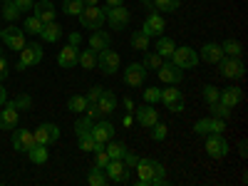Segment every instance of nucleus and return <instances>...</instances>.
Instances as JSON below:
<instances>
[{
  "mask_svg": "<svg viewBox=\"0 0 248 186\" xmlns=\"http://www.w3.org/2000/svg\"><path fill=\"white\" fill-rule=\"evenodd\" d=\"M40 62H43V45L32 40V43H25L23 50H20V60H17L15 70H17V72H23V70H28V67L40 65Z\"/></svg>",
  "mask_w": 248,
  "mask_h": 186,
  "instance_id": "f257e3e1",
  "label": "nucleus"
},
{
  "mask_svg": "<svg viewBox=\"0 0 248 186\" xmlns=\"http://www.w3.org/2000/svg\"><path fill=\"white\" fill-rule=\"evenodd\" d=\"M171 62L176 67H181V70H194L199 65V52L194 47H189V45H181V47L176 45V50L171 55Z\"/></svg>",
  "mask_w": 248,
  "mask_h": 186,
  "instance_id": "f03ea898",
  "label": "nucleus"
},
{
  "mask_svg": "<svg viewBox=\"0 0 248 186\" xmlns=\"http://www.w3.org/2000/svg\"><path fill=\"white\" fill-rule=\"evenodd\" d=\"M82 28H90V30H97L105 25V8H97V5H85L82 13L77 15Z\"/></svg>",
  "mask_w": 248,
  "mask_h": 186,
  "instance_id": "7ed1b4c3",
  "label": "nucleus"
},
{
  "mask_svg": "<svg viewBox=\"0 0 248 186\" xmlns=\"http://www.w3.org/2000/svg\"><path fill=\"white\" fill-rule=\"evenodd\" d=\"M218 72H221L223 77H229V79H241V77L246 75V65H243L241 57L223 55L221 62H218Z\"/></svg>",
  "mask_w": 248,
  "mask_h": 186,
  "instance_id": "20e7f679",
  "label": "nucleus"
},
{
  "mask_svg": "<svg viewBox=\"0 0 248 186\" xmlns=\"http://www.w3.org/2000/svg\"><path fill=\"white\" fill-rule=\"evenodd\" d=\"M129 10L122 8V5H114V8H105V20L109 23V28H114L117 32L127 30L129 28Z\"/></svg>",
  "mask_w": 248,
  "mask_h": 186,
  "instance_id": "39448f33",
  "label": "nucleus"
},
{
  "mask_svg": "<svg viewBox=\"0 0 248 186\" xmlns=\"http://www.w3.org/2000/svg\"><path fill=\"white\" fill-rule=\"evenodd\" d=\"M206 154L209 156H214V159H223L226 154L231 152V144L226 141L221 134H206Z\"/></svg>",
  "mask_w": 248,
  "mask_h": 186,
  "instance_id": "423d86ee",
  "label": "nucleus"
},
{
  "mask_svg": "<svg viewBox=\"0 0 248 186\" xmlns=\"http://www.w3.org/2000/svg\"><path fill=\"white\" fill-rule=\"evenodd\" d=\"M119 65H122V60H119V55L114 50L107 47V50L97 52V67H99L102 75H114L119 70Z\"/></svg>",
  "mask_w": 248,
  "mask_h": 186,
  "instance_id": "0eeeda50",
  "label": "nucleus"
},
{
  "mask_svg": "<svg viewBox=\"0 0 248 186\" xmlns=\"http://www.w3.org/2000/svg\"><path fill=\"white\" fill-rule=\"evenodd\" d=\"M226 132V119H218V117H206V119H199L194 124V134H223Z\"/></svg>",
  "mask_w": 248,
  "mask_h": 186,
  "instance_id": "6e6552de",
  "label": "nucleus"
},
{
  "mask_svg": "<svg viewBox=\"0 0 248 186\" xmlns=\"http://www.w3.org/2000/svg\"><path fill=\"white\" fill-rule=\"evenodd\" d=\"M5 43V47H10L13 52H20L25 45V30L23 28H15V23H10V28L3 30V37H0Z\"/></svg>",
  "mask_w": 248,
  "mask_h": 186,
  "instance_id": "1a4fd4ad",
  "label": "nucleus"
},
{
  "mask_svg": "<svg viewBox=\"0 0 248 186\" xmlns=\"http://www.w3.org/2000/svg\"><path fill=\"white\" fill-rule=\"evenodd\" d=\"M57 139H60V127L52 124V122H43L35 129V141L43 144V147H50V144H55Z\"/></svg>",
  "mask_w": 248,
  "mask_h": 186,
  "instance_id": "9d476101",
  "label": "nucleus"
},
{
  "mask_svg": "<svg viewBox=\"0 0 248 186\" xmlns=\"http://www.w3.org/2000/svg\"><path fill=\"white\" fill-rule=\"evenodd\" d=\"M35 144H37V141H35V134H32L30 129H23V127L13 129V147H15V152L28 154Z\"/></svg>",
  "mask_w": 248,
  "mask_h": 186,
  "instance_id": "9b49d317",
  "label": "nucleus"
},
{
  "mask_svg": "<svg viewBox=\"0 0 248 186\" xmlns=\"http://www.w3.org/2000/svg\"><path fill=\"white\" fill-rule=\"evenodd\" d=\"M105 171H107V179H109V181L127 184V181H129V171H132V169H127V164H124L122 159H109V164L105 167Z\"/></svg>",
  "mask_w": 248,
  "mask_h": 186,
  "instance_id": "f8f14e48",
  "label": "nucleus"
},
{
  "mask_svg": "<svg viewBox=\"0 0 248 186\" xmlns=\"http://www.w3.org/2000/svg\"><path fill=\"white\" fill-rule=\"evenodd\" d=\"M156 75H159V79L164 82V85H179L181 77H184V70L176 67L174 62L169 60V62H161V67L156 70Z\"/></svg>",
  "mask_w": 248,
  "mask_h": 186,
  "instance_id": "ddd939ff",
  "label": "nucleus"
},
{
  "mask_svg": "<svg viewBox=\"0 0 248 186\" xmlns=\"http://www.w3.org/2000/svg\"><path fill=\"white\" fill-rule=\"evenodd\" d=\"M161 102H164V107H169V112H184V94L174 85L161 90Z\"/></svg>",
  "mask_w": 248,
  "mask_h": 186,
  "instance_id": "4468645a",
  "label": "nucleus"
},
{
  "mask_svg": "<svg viewBox=\"0 0 248 186\" xmlns=\"http://www.w3.org/2000/svg\"><path fill=\"white\" fill-rule=\"evenodd\" d=\"M144 79H147V70H144L141 62H132L129 67H124V82H127V87H141Z\"/></svg>",
  "mask_w": 248,
  "mask_h": 186,
  "instance_id": "2eb2a0df",
  "label": "nucleus"
},
{
  "mask_svg": "<svg viewBox=\"0 0 248 186\" xmlns=\"http://www.w3.org/2000/svg\"><path fill=\"white\" fill-rule=\"evenodd\" d=\"M164 30H167V20H164L161 13H156V10L149 13V17L144 20V25H141V32L149 35V37H152V35L159 37V35H164Z\"/></svg>",
  "mask_w": 248,
  "mask_h": 186,
  "instance_id": "dca6fc26",
  "label": "nucleus"
},
{
  "mask_svg": "<svg viewBox=\"0 0 248 186\" xmlns=\"http://www.w3.org/2000/svg\"><path fill=\"white\" fill-rule=\"evenodd\" d=\"M92 137H94L97 144H107L109 139H114V124L107 122L105 117L97 119V122H94V127H92Z\"/></svg>",
  "mask_w": 248,
  "mask_h": 186,
  "instance_id": "f3484780",
  "label": "nucleus"
},
{
  "mask_svg": "<svg viewBox=\"0 0 248 186\" xmlns=\"http://www.w3.org/2000/svg\"><path fill=\"white\" fill-rule=\"evenodd\" d=\"M17 124H20V112L13 107V102H8V107L0 109V129L10 132V129L17 127Z\"/></svg>",
  "mask_w": 248,
  "mask_h": 186,
  "instance_id": "a211bd4d",
  "label": "nucleus"
},
{
  "mask_svg": "<svg viewBox=\"0 0 248 186\" xmlns=\"http://www.w3.org/2000/svg\"><path fill=\"white\" fill-rule=\"evenodd\" d=\"M154 159H139V164H137V179H139V186H149L152 184V179H154Z\"/></svg>",
  "mask_w": 248,
  "mask_h": 186,
  "instance_id": "6ab92c4d",
  "label": "nucleus"
},
{
  "mask_svg": "<svg viewBox=\"0 0 248 186\" xmlns=\"http://www.w3.org/2000/svg\"><path fill=\"white\" fill-rule=\"evenodd\" d=\"M32 13L43 20V25H45V23H52L55 20L57 8H55V3H50V0H37V3L32 5Z\"/></svg>",
  "mask_w": 248,
  "mask_h": 186,
  "instance_id": "aec40b11",
  "label": "nucleus"
},
{
  "mask_svg": "<svg viewBox=\"0 0 248 186\" xmlns=\"http://www.w3.org/2000/svg\"><path fill=\"white\" fill-rule=\"evenodd\" d=\"M221 57H223V50H221L218 43H206V45L201 47V52H199V60L209 62V65H218Z\"/></svg>",
  "mask_w": 248,
  "mask_h": 186,
  "instance_id": "412c9836",
  "label": "nucleus"
},
{
  "mask_svg": "<svg viewBox=\"0 0 248 186\" xmlns=\"http://www.w3.org/2000/svg\"><path fill=\"white\" fill-rule=\"evenodd\" d=\"M109 45H112V37H109V32H107V30H102V28L92 30V35H90V47H92L94 52L107 50Z\"/></svg>",
  "mask_w": 248,
  "mask_h": 186,
  "instance_id": "4be33fe9",
  "label": "nucleus"
},
{
  "mask_svg": "<svg viewBox=\"0 0 248 186\" xmlns=\"http://www.w3.org/2000/svg\"><path fill=\"white\" fill-rule=\"evenodd\" d=\"M241 99H243L241 87H226V90L221 92V97H218V102H221V105H226L229 109L238 107V105H241Z\"/></svg>",
  "mask_w": 248,
  "mask_h": 186,
  "instance_id": "5701e85b",
  "label": "nucleus"
},
{
  "mask_svg": "<svg viewBox=\"0 0 248 186\" xmlns=\"http://www.w3.org/2000/svg\"><path fill=\"white\" fill-rule=\"evenodd\" d=\"M119 105V102H117V94L114 92H109V90H102V94H99V99H97V107H99V112L102 114H112L114 112V107Z\"/></svg>",
  "mask_w": 248,
  "mask_h": 186,
  "instance_id": "b1692460",
  "label": "nucleus"
},
{
  "mask_svg": "<svg viewBox=\"0 0 248 186\" xmlns=\"http://www.w3.org/2000/svg\"><path fill=\"white\" fill-rule=\"evenodd\" d=\"M137 122L141 124V127H152L154 122H159V112L154 109V105L139 107V109H137Z\"/></svg>",
  "mask_w": 248,
  "mask_h": 186,
  "instance_id": "393cba45",
  "label": "nucleus"
},
{
  "mask_svg": "<svg viewBox=\"0 0 248 186\" xmlns=\"http://www.w3.org/2000/svg\"><path fill=\"white\" fill-rule=\"evenodd\" d=\"M154 47H156L154 52H159L164 60H171V55H174V50H176V43H174L171 37H167V35H159V40H156Z\"/></svg>",
  "mask_w": 248,
  "mask_h": 186,
  "instance_id": "a878e982",
  "label": "nucleus"
},
{
  "mask_svg": "<svg viewBox=\"0 0 248 186\" xmlns=\"http://www.w3.org/2000/svg\"><path fill=\"white\" fill-rule=\"evenodd\" d=\"M77 47H72V45H67V47H62L60 50V55H57V65L60 67H75L77 65Z\"/></svg>",
  "mask_w": 248,
  "mask_h": 186,
  "instance_id": "bb28decb",
  "label": "nucleus"
},
{
  "mask_svg": "<svg viewBox=\"0 0 248 186\" xmlns=\"http://www.w3.org/2000/svg\"><path fill=\"white\" fill-rule=\"evenodd\" d=\"M40 37H43L45 43H57V40L62 37V25H57V20H52V23H45L43 30H40Z\"/></svg>",
  "mask_w": 248,
  "mask_h": 186,
  "instance_id": "cd10ccee",
  "label": "nucleus"
},
{
  "mask_svg": "<svg viewBox=\"0 0 248 186\" xmlns=\"http://www.w3.org/2000/svg\"><path fill=\"white\" fill-rule=\"evenodd\" d=\"M77 65H79L82 70H94V67H97V52H94L92 47L82 50V52L77 55Z\"/></svg>",
  "mask_w": 248,
  "mask_h": 186,
  "instance_id": "c85d7f7f",
  "label": "nucleus"
},
{
  "mask_svg": "<svg viewBox=\"0 0 248 186\" xmlns=\"http://www.w3.org/2000/svg\"><path fill=\"white\" fill-rule=\"evenodd\" d=\"M161 62H164V57L159 55V52H144V60H141V65H144V70L147 72H156L159 67H161Z\"/></svg>",
  "mask_w": 248,
  "mask_h": 186,
  "instance_id": "c756f323",
  "label": "nucleus"
},
{
  "mask_svg": "<svg viewBox=\"0 0 248 186\" xmlns=\"http://www.w3.org/2000/svg\"><path fill=\"white\" fill-rule=\"evenodd\" d=\"M105 152L109 154V159H122L124 154H127V144H124V141H114V139H109V141L105 144Z\"/></svg>",
  "mask_w": 248,
  "mask_h": 186,
  "instance_id": "7c9ffc66",
  "label": "nucleus"
},
{
  "mask_svg": "<svg viewBox=\"0 0 248 186\" xmlns=\"http://www.w3.org/2000/svg\"><path fill=\"white\" fill-rule=\"evenodd\" d=\"M149 35H144L141 30H134V35H132V40H129V43H132V47L137 50V52H147L149 50Z\"/></svg>",
  "mask_w": 248,
  "mask_h": 186,
  "instance_id": "2f4dec72",
  "label": "nucleus"
},
{
  "mask_svg": "<svg viewBox=\"0 0 248 186\" xmlns=\"http://www.w3.org/2000/svg\"><path fill=\"white\" fill-rule=\"evenodd\" d=\"M0 15H3V20H5V23H17V20H20V15H23V13H20V10L15 8V3H13V0H8V3H3V10H0Z\"/></svg>",
  "mask_w": 248,
  "mask_h": 186,
  "instance_id": "473e14b6",
  "label": "nucleus"
},
{
  "mask_svg": "<svg viewBox=\"0 0 248 186\" xmlns=\"http://www.w3.org/2000/svg\"><path fill=\"white\" fill-rule=\"evenodd\" d=\"M28 156H30V161H32V164H45V161L50 159L47 147H43V144H35V147L28 152Z\"/></svg>",
  "mask_w": 248,
  "mask_h": 186,
  "instance_id": "72a5a7b5",
  "label": "nucleus"
},
{
  "mask_svg": "<svg viewBox=\"0 0 248 186\" xmlns=\"http://www.w3.org/2000/svg\"><path fill=\"white\" fill-rule=\"evenodd\" d=\"M92 127H94V119H92V117H82V119L75 122V134H77V137L92 134Z\"/></svg>",
  "mask_w": 248,
  "mask_h": 186,
  "instance_id": "f704fd0d",
  "label": "nucleus"
},
{
  "mask_svg": "<svg viewBox=\"0 0 248 186\" xmlns=\"http://www.w3.org/2000/svg\"><path fill=\"white\" fill-rule=\"evenodd\" d=\"M179 5H181V0H154L156 13H176Z\"/></svg>",
  "mask_w": 248,
  "mask_h": 186,
  "instance_id": "c9c22d12",
  "label": "nucleus"
},
{
  "mask_svg": "<svg viewBox=\"0 0 248 186\" xmlns=\"http://www.w3.org/2000/svg\"><path fill=\"white\" fill-rule=\"evenodd\" d=\"M87 181H90L92 186H107V184H109L107 174L102 171V169H97V167H92V169H90V174H87Z\"/></svg>",
  "mask_w": 248,
  "mask_h": 186,
  "instance_id": "e433bc0d",
  "label": "nucleus"
},
{
  "mask_svg": "<svg viewBox=\"0 0 248 186\" xmlns=\"http://www.w3.org/2000/svg\"><path fill=\"white\" fill-rule=\"evenodd\" d=\"M221 50H223V55H229V57H241L243 55V47H241V43H236V40H226V43H221Z\"/></svg>",
  "mask_w": 248,
  "mask_h": 186,
  "instance_id": "4c0bfd02",
  "label": "nucleus"
},
{
  "mask_svg": "<svg viewBox=\"0 0 248 186\" xmlns=\"http://www.w3.org/2000/svg\"><path fill=\"white\" fill-rule=\"evenodd\" d=\"M67 109H70V112H85V109H87V97L72 94V97L67 99Z\"/></svg>",
  "mask_w": 248,
  "mask_h": 186,
  "instance_id": "58836bf2",
  "label": "nucleus"
},
{
  "mask_svg": "<svg viewBox=\"0 0 248 186\" xmlns=\"http://www.w3.org/2000/svg\"><path fill=\"white\" fill-rule=\"evenodd\" d=\"M60 8H62V13H65V15H79L82 8H85V3H82V0H65Z\"/></svg>",
  "mask_w": 248,
  "mask_h": 186,
  "instance_id": "ea45409f",
  "label": "nucleus"
},
{
  "mask_svg": "<svg viewBox=\"0 0 248 186\" xmlns=\"http://www.w3.org/2000/svg\"><path fill=\"white\" fill-rule=\"evenodd\" d=\"M23 30H25V32H30V35H40V30H43V20H40L37 15H30V17L25 20Z\"/></svg>",
  "mask_w": 248,
  "mask_h": 186,
  "instance_id": "a19ab883",
  "label": "nucleus"
},
{
  "mask_svg": "<svg viewBox=\"0 0 248 186\" xmlns=\"http://www.w3.org/2000/svg\"><path fill=\"white\" fill-rule=\"evenodd\" d=\"M167 184V167H164V164H154V179H152V184L149 186H164Z\"/></svg>",
  "mask_w": 248,
  "mask_h": 186,
  "instance_id": "79ce46f5",
  "label": "nucleus"
},
{
  "mask_svg": "<svg viewBox=\"0 0 248 186\" xmlns=\"http://www.w3.org/2000/svg\"><path fill=\"white\" fill-rule=\"evenodd\" d=\"M13 107H15L17 112H28V109L32 107V97H30V94H17V97L13 99Z\"/></svg>",
  "mask_w": 248,
  "mask_h": 186,
  "instance_id": "37998d69",
  "label": "nucleus"
},
{
  "mask_svg": "<svg viewBox=\"0 0 248 186\" xmlns=\"http://www.w3.org/2000/svg\"><path fill=\"white\" fill-rule=\"evenodd\" d=\"M149 129H152V137H154L156 141H164V139H167V134H169V127H167L164 122H154Z\"/></svg>",
  "mask_w": 248,
  "mask_h": 186,
  "instance_id": "c03bdc74",
  "label": "nucleus"
},
{
  "mask_svg": "<svg viewBox=\"0 0 248 186\" xmlns=\"http://www.w3.org/2000/svg\"><path fill=\"white\" fill-rule=\"evenodd\" d=\"M218 97H221V90H216L214 85H206L203 87V102H206V105H216Z\"/></svg>",
  "mask_w": 248,
  "mask_h": 186,
  "instance_id": "a18cd8bd",
  "label": "nucleus"
},
{
  "mask_svg": "<svg viewBox=\"0 0 248 186\" xmlns=\"http://www.w3.org/2000/svg\"><path fill=\"white\" fill-rule=\"evenodd\" d=\"M209 109H211V117H218V119H229L231 112H233V109H229L226 105H221V102H216V105H209Z\"/></svg>",
  "mask_w": 248,
  "mask_h": 186,
  "instance_id": "49530a36",
  "label": "nucleus"
},
{
  "mask_svg": "<svg viewBox=\"0 0 248 186\" xmlns=\"http://www.w3.org/2000/svg\"><path fill=\"white\" fill-rule=\"evenodd\" d=\"M144 102H147V105H156V102H161V90L159 87H147L144 90Z\"/></svg>",
  "mask_w": 248,
  "mask_h": 186,
  "instance_id": "de8ad7c7",
  "label": "nucleus"
},
{
  "mask_svg": "<svg viewBox=\"0 0 248 186\" xmlns=\"http://www.w3.org/2000/svg\"><path fill=\"white\" fill-rule=\"evenodd\" d=\"M107 164H109V154H107L105 149L94 152V167H97V169H105Z\"/></svg>",
  "mask_w": 248,
  "mask_h": 186,
  "instance_id": "09e8293b",
  "label": "nucleus"
},
{
  "mask_svg": "<svg viewBox=\"0 0 248 186\" xmlns=\"http://www.w3.org/2000/svg\"><path fill=\"white\" fill-rule=\"evenodd\" d=\"M13 3H15V8H17L20 13H30L32 5H35V0H13Z\"/></svg>",
  "mask_w": 248,
  "mask_h": 186,
  "instance_id": "8fccbe9b",
  "label": "nucleus"
},
{
  "mask_svg": "<svg viewBox=\"0 0 248 186\" xmlns=\"http://www.w3.org/2000/svg\"><path fill=\"white\" fill-rule=\"evenodd\" d=\"M99 94H102V87H99V85L90 87V92H87V105H97V99H99Z\"/></svg>",
  "mask_w": 248,
  "mask_h": 186,
  "instance_id": "3c124183",
  "label": "nucleus"
},
{
  "mask_svg": "<svg viewBox=\"0 0 248 186\" xmlns=\"http://www.w3.org/2000/svg\"><path fill=\"white\" fill-rule=\"evenodd\" d=\"M122 161H124V164H127V169H134V167H137V164H139V156H137V154H132V152L127 149V154H124V156H122Z\"/></svg>",
  "mask_w": 248,
  "mask_h": 186,
  "instance_id": "603ef678",
  "label": "nucleus"
},
{
  "mask_svg": "<svg viewBox=\"0 0 248 186\" xmlns=\"http://www.w3.org/2000/svg\"><path fill=\"white\" fill-rule=\"evenodd\" d=\"M8 75H10V65H8V60L0 55V82H3Z\"/></svg>",
  "mask_w": 248,
  "mask_h": 186,
  "instance_id": "864d4df0",
  "label": "nucleus"
},
{
  "mask_svg": "<svg viewBox=\"0 0 248 186\" xmlns=\"http://www.w3.org/2000/svg\"><path fill=\"white\" fill-rule=\"evenodd\" d=\"M122 107L127 109V112H134V99H132V97H124V99H122Z\"/></svg>",
  "mask_w": 248,
  "mask_h": 186,
  "instance_id": "5fc2aeb1",
  "label": "nucleus"
},
{
  "mask_svg": "<svg viewBox=\"0 0 248 186\" xmlns=\"http://www.w3.org/2000/svg\"><path fill=\"white\" fill-rule=\"evenodd\" d=\"M79 43H82V35L79 32H70V45L72 47H79Z\"/></svg>",
  "mask_w": 248,
  "mask_h": 186,
  "instance_id": "6e6d98bb",
  "label": "nucleus"
},
{
  "mask_svg": "<svg viewBox=\"0 0 248 186\" xmlns=\"http://www.w3.org/2000/svg\"><path fill=\"white\" fill-rule=\"evenodd\" d=\"M8 102V92H5V87H3V82H0V107H3Z\"/></svg>",
  "mask_w": 248,
  "mask_h": 186,
  "instance_id": "4d7b16f0",
  "label": "nucleus"
},
{
  "mask_svg": "<svg viewBox=\"0 0 248 186\" xmlns=\"http://www.w3.org/2000/svg\"><path fill=\"white\" fill-rule=\"evenodd\" d=\"M238 154L241 156H248V144L246 141H238Z\"/></svg>",
  "mask_w": 248,
  "mask_h": 186,
  "instance_id": "13d9d810",
  "label": "nucleus"
},
{
  "mask_svg": "<svg viewBox=\"0 0 248 186\" xmlns=\"http://www.w3.org/2000/svg\"><path fill=\"white\" fill-rule=\"evenodd\" d=\"M141 3H144V8H147L149 13H154V0H141Z\"/></svg>",
  "mask_w": 248,
  "mask_h": 186,
  "instance_id": "bf43d9fd",
  "label": "nucleus"
},
{
  "mask_svg": "<svg viewBox=\"0 0 248 186\" xmlns=\"http://www.w3.org/2000/svg\"><path fill=\"white\" fill-rule=\"evenodd\" d=\"M107 5L114 8V5H124V0H107Z\"/></svg>",
  "mask_w": 248,
  "mask_h": 186,
  "instance_id": "052dcab7",
  "label": "nucleus"
},
{
  "mask_svg": "<svg viewBox=\"0 0 248 186\" xmlns=\"http://www.w3.org/2000/svg\"><path fill=\"white\" fill-rule=\"evenodd\" d=\"M82 3H85V5H97L99 0H82Z\"/></svg>",
  "mask_w": 248,
  "mask_h": 186,
  "instance_id": "680f3d73",
  "label": "nucleus"
},
{
  "mask_svg": "<svg viewBox=\"0 0 248 186\" xmlns=\"http://www.w3.org/2000/svg\"><path fill=\"white\" fill-rule=\"evenodd\" d=\"M0 3H8V0H0Z\"/></svg>",
  "mask_w": 248,
  "mask_h": 186,
  "instance_id": "e2e57ef3",
  "label": "nucleus"
},
{
  "mask_svg": "<svg viewBox=\"0 0 248 186\" xmlns=\"http://www.w3.org/2000/svg\"><path fill=\"white\" fill-rule=\"evenodd\" d=\"M0 37H3V30H0Z\"/></svg>",
  "mask_w": 248,
  "mask_h": 186,
  "instance_id": "0e129e2a",
  "label": "nucleus"
},
{
  "mask_svg": "<svg viewBox=\"0 0 248 186\" xmlns=\"http://www.w3.org/2000/svg\"><path fill=\"white\" fill-rule=\"evenodd\" d=\"M0 55H3V47H0Z\"/></svg>",
  "mask_w": 248,
  "mask_h": 186,
  "instance_id": "69168bd1",
  "label": "nucleus"
}]
</instances>
